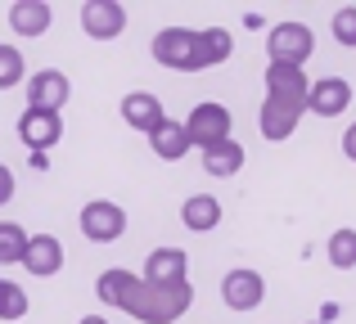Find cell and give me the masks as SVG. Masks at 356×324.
<instances>
[{
  "instance_id": "6da1fadb",
  "label": "cell",
  "mask_w": 356,
  "mask_h": 324,
  "mask_svg": "<svg viewBox=\"0 0 356 324\" xmlns=\"http://www.w3.org/2000/svg\"><path fill=\"white\" fill-rule=\"evenodd\" d=\"M95 293H99V302H108V307L136 316L140 324H172V320H181L185 311L194 307L190 280L172 284V289H158V284L136 280L131 271H104L95 280Z\"/></svg>"
},
{
  "instance_id": "7a4b0ae2",
  "label": "cell",
  "mask_w": 356,
  "mask_h": 324,
  "mask_svg": "<svg viewBox=\"0 0 356 324\" xmlns=\"http://www.w3.org/2000/svg\"><path fill=\"white\" fill-rule=\"evenodd\" d=\"M312 50H316V41H312V27L307 23H275L266 36V54L280 68H302L312 59Z\"/></svg>"
},
{
  "instance_id": "3957f363",
  "label": "cell",
  "mask_w": 356,
  "mask_h": 324,
  "mask_svg": "<svg viewBox=\"0 0 356 324\" xmlns=\"http://www.w3.org/2000/svg\"><path fill=\"white\" fill-rule=\"evenodd\" d=\"M154 59L172 72H199V32H190V27H163L154 36Z\"/></svg>"
},
{
  "instance_id": "277c9868",
  "label": "cell",
  "mask_w": 356,
  "mask_h": 324,
  "mask_svg": "<svg viewBox=\"0 0 356 324\" xmlns=\"http://www.w3.org/2000/svg\"><path fill=\"white\" fill-rule=\"evenodd\" d=\"M185 140H190V149L199 144V149H212V144L230 140V108L217 104V99H203L199 108H194L190 117H185Z\"/></svg>"
},
{
  "instance_id": "5b68a950",
  "label": "cell",
  "mask_w": 356,
  "mask_h": 324,
  "mask_svg": "<svg viewBox=\"0 0 356 324\" xmlns=\"http://www.w3.org/2000/svg\"><path fill=\"white\" fill-rule=\"evenodd\" d=\"M81 235H86L90 244H118V239L127 235V212L108 198H90L86 207H81Z\"/></svg>"
},
{
  "instance_id": "8992f818",
  "label": "cell",
  "mask_w": 356,
  "mask_h": 324,
  "mask_svg": "<svg viewBox=\"0 0 356 324\" xmlns=\"http://www.w3.org/2000/svg\"><path fill=\"white\" fill-rule=\"evenodd\" d=\"M302 99H284V95H266V104H261V117H257V126H261V135H266L270 144H280V140H289V135L298 131V122H302Z\"/></svg>"
},
{
  "instance_id": "52a82bcc",
  "label": "cell",
  "mask_w": 356,
  "mask_h": 324,
  "mask_svg": "<svg viewBox=\"0 0 356 324\" xmlns=\"http://www.w3.org/2000/svg\"><path fill=\"white\" fill-rule=\"evenodd\" d=\"M81 27H86V36H95V41H118L122 27H127V9H122L118 0H86V5H81Z\"/></svg>"
},
{
  "instance_id": "ba28073f",
  "label": "cell",
  "mask_w": 356,
  "mask_h": 324,
  "mask_svg": "<svg viewBox=\"0 0 356 324\" xmlns=\"http://www.w3.org/2000/svg\"><path fill=\"white\" fill-rule=\"evenodd\" d=\"M221 298H226L230 311H257L261 298H266V280H261L257 271H230L226 280H221Z\"/></svg>"
},
{
  "instance_id": "9c48e42d",
  "label": "cell",
  "mask_w": 356,
  "mask_h": 324,
  "mask_svg": "<svg viewBox=\"0 0 356 324\" xmlns=\"http://www.w3.org/2000/svg\"><path fill=\"white\" fill-rule=\"evenodd\" d=\"M185 271H190V257L185 248H154L145 257V284H158V289H172V284H185Z\"/></svg>"
},
{
  "instance_id": "30bf717a",
  "label": "cell",
  "mask_w": 356,
  "mask_h": 324,
  "mask_svg": "<svg viewBox=\"0 0 356 324\" xmlns=\"http://www.w3.org/2000/svg\"><path fill=\"white\" fill-rule=\"evenodd\" d=\"M23 266H27V275H36V280H50V275H59V271H63V244H59L54 235H27Z\"/></svg>"
},
{
  "instance_id": "8fae6325",
  "label": "cell",
  "mask_w": 356,
  "mask_h": 324,
  "mask_svg": "<svg viewBox=\"0 0 356 324\" xmlns=\"http://www.w3.org/2000/svg\"><path fill=\"white\" fill-rule=\"evenodd\" d=\"M307 113L316 117H339L343 108H352V86L343 77H321L312 90H307Z\"/></svg>"
},
{
  "instance_id": "7c38bea8",
  "label": "cell",
  "mask_w": 356,
  "mask_h": 324,
  "mask_svg": "<svg viewBox=\"0 0 356 324\" xmlns=\"http://www.w3.org/2000/svg\"><path fill=\"white\" fill-rule=\"evenodd\" d=\"M68 95H72L68 77H63V72H54V68L36 72V77L27 81V99H32V108H41V113H59V108L68 104Z\"/></svg>"
},
{
  "instance_id": "4fadbf2b",
  "label": "cell",
  "mask_w": 356,
  "mask_h": 324,
  "mask_svg": "<svg viewBox=\"0 0 356 324\" xmlns=\"http://www.w3.org/2000/svg\"><path fill=\"white\" fill-rule=\"evenodd\" d=\"M63 135V117L59 113H41V108H27L18 117V140L32 144V149H54Z\"/></svg>"
},
{
  "instance_id": "5bb4252c",
  "label": "cell",
  "mask_w": 356,
  "mask_h": 324,
  "mask_svg": "<svg viewBox=\"0 0 356 324\" xmlns=\"http://www.w3.org/2000/svg\"><path fill=\"white\" fill-rule=\"evenodd\" d=\"M163 99H158V95H149V90H131V95L127 99H122V122H127L131 126V131H154V126L158 122H163Z\"/></svg>"
},
{
  "instance_id": "9a60e30c",
  "label": "cell",
  "mask_w": 356,
  "mask_h": 324,
  "mask_svg": "<svg viewBox=\"0 0 356 324\" xmlns=\"http://www.w3.org/2000/svg\"><path fill=\"white\" fill-rule=\"evenodd\" d=\"M50 23H54V14H50V5L45 0H14V9H9V27H14L18 36H45L50 32Z\"/></svg>"
},
{
  "instance_id": "2e32d148",
  "label": "cell",
  "mask_w": 356,
  "mask_h": 324,
  "mask_svg": "<svg viewBox=\"0 0 356 324\" xmlns=\"http://www.w3.org/2000/svg\"><path fill=\"white\" fill-rule=\"evenodd\" d=\"M149 149L158 153V158H167V162H181L185 153H190V140H185V126L181 122H172V117H163V122L149 131Z\"/></svg>"
},
{
  "instance_id": "e0dca14e",
  "label": "cell",
  "mask_w": 356,
  "mask_h": 324,
  "mask_svg": "<svg viewBox=\"0 0 356 324\" xmlns=\"http://www.w3.org/2000/svg\"><path fill=\"white\" fill-rule=\"evenodd\" d=\"M181 221L194 230V235H208V230L221 225V203L212 194H194V198L181 203Z\"/></svg>"
},
{
  "instance_id": "ac0fdd59",
  "label": "cell",
  "mask_w": 356,
  "mask_h": 324,
  "mask_svg": "<svg viewBox=\"0 0 356 324\" xmlns=\"http://www.w3.org/2000/svg\"><path fill=\"white\" fill-rule=\"evenodd\" d=\"M307 90H312V81H307L302 68H280V63L266 68V95H284V99H302L307 104Z\"/></svg>"
},
{
  "instance_id": "d6986e66",
  "label": "cell",
  "mask_w": 356,
  "mask_h": 324,
  "mask_svg": "<svg viewBox=\"0 0 356 324\" xmlns=\"http://www.w3.org/2000/svg\"><path fill=\"white\" fill-rule=\"evenodd\" d=\"M230 54H235V36H230L226 27H208V32H199V72L226 63Z\"/></svg>"
},
{
  "instance_id": "ffe728a7",
  "label": "cell",
  "mask_w": 356,
  "mask_h": 324,
  "mask_svg": "<svg viewBox=\"0 0 356 324\" xmlns=\"http://www.w3.org/2000/svg\"><path fill=\"white\" fill-rule=\"evenodd\" d=\"M203 167H208V176H235L239 167H243V144L235 140H221V144H212V149H203Z\"/></svg>"
},
{
  "instance_id": "44dd1931",
  "label": "cell",
  "mask_w": 356,
  "mask_h": 324,
  "mask_svg": "<svg viewBox=\"0 0 356 324\" xmlns=\"http://www.w3.org/2000/svg\"><path fill=\"white\" fill-rule=\"evenodd\" d=\"M23 248H27L23 225H14V221H0V266H18V262H23Z\"/></svg>"
},
{
  "instance_id": "7402d4cb",
  "label": "cell",
  "mask_w": 356,
  "mask_h": 324,
  "mask_svg": "<svg viewBox=\"0 0 356 324\" xmlns=\"http://www.w3.org/2000/svg\"><path fill=\"white\" fill-rule=\"evenodd\" d=\"M325 253H330V262L339 266V271H352L356 266V230H334Z\"/></svg>"
},
{
  "instance_id": "603a6c76",
  "label": "cell",
  "mask_w": 356,
  "mask_h": 324,
  "mask_svg": "<svg viewBox=\"0 0 356 324\" xmlns=\"http://www.w3.org/2000/svg\"><path fill=\"white\" fill-rule=\"evenodd\" d=\"M27 316V289L14 280H0V320H23Z\"/></svg>"
},
{
  "instance_id": "cb8c5ba5",
  "label": "cell",
  "mask_w": 356,
  "mask_h": 324,
  "mask_svg": "<svg viewBox=\"0 0 356 324\" xmlns=\"http://www.w3.org/2000/svg\"><path fill=\"white\" fill-rule=\"evenodd\" d=\"M23 81V54L14 45H0V90H14Z\"/></svg>"
},
{
  "instance_id": "d4e9b609",
  "label": "cell",
  "mask_w": 356,
  "mask_h": 324,
  "mask_svg": "<svg viewBox=\"0 0 356 324\" xmlns=\"http://www.w3.org/2000/svg\"><path fill=\"white\" fill-rule=\"evenodd\" d=\"M330 27H334V36H339V45H356V5L334 9Z\"/></svg>"
},
{
  "instance_id": "484cf974",
  "label": "cell",
  "mask_w": 356,
  "mask_h": 324,
  "mask_svg": "<svg viewBox=\"0 0 356 324\" xmlns=\"http://www.w3.org/2000/svg\"><path fill=\"white\" fill-rule=\"evenodd\" d=\"M14 189H18V185H14V171H9V167L0 162V207H5V203L14 198Z\"/></svg>"
},
{
  "instance_id": "4316f807",
  "label": "cell",
  "mask_w": 356,
  "mask_h": 324,
  "mask_svg": "<svg viewBox=\"0 0 356 324\" xmlns=\"http://www.w3.org/2000/svg\"><path fill=\"white\" fill-rule=\"evenodd\" d=\"M343 153H348V158L356 162V122L348 126V131H343Z\"/></svg>"
},
{
  "instance_id": "83f0119b",
  "label": "cell",
  "mask_w": 356,
  "mask_h": 324,
  "mask_svg": "<svg viewBox=\"0 0 356 324\" xmlns=\"http://www.w3.org/2000/svg\"><path fill=\"white\" fill-rule=\"evenodd\" d=\"M77 324H108L104 316H86V320H77Z\"/></svg>"
}]
</instances>
